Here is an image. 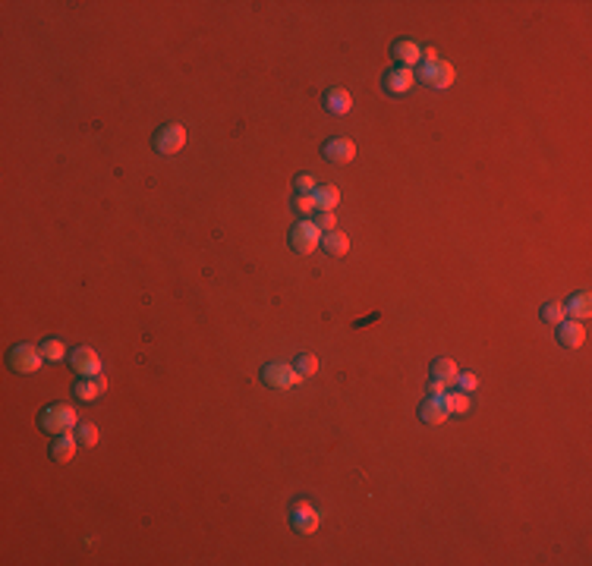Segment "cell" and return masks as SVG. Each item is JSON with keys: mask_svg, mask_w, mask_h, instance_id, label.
Wrapping results in <instances>:
<instances>
[{"mask_svg": "<svg viewBox=\"0 0 592 566\" xmlns=\"http://www.w3.org/2000/svg\"><path fill=\"white\" fill-rule=\"evenodd\" d=\"M38 425L48 434H73V428L79 425V415L69 402H50L41 415H38Z\"/></svg>", "mask_w": 592, "mask_h": 566, "instance_id": "6da1fadb", "label": "cell"}, {"mask_svg": "<svg viewBox=\"0 0 592 566\" xmlns=\"http://www.w3.org/2000/svg\"><path fill=\"white\" fill-rule=\"evenodd\" d=\"M6 362H10V368L16 371V375H31V371L41 368L44 352H41V346L16 343V346L10 349V356H6Z\"/></svg>", "mask_w": 592, "mask_h": 566, "instance_id": "7a4b0ae2", "label": "cell"}, {"mask_svg": "<svg viewBox=\"0 0 592 566\" xmlns=\"http://www.w3.org/2000/svg\"><path fill=\"white\" fill-rule=\"evenodd\" d=\"M318 242H321V230L312 220H302V224H296L290 230V249L299 252V255H312L318 249Z\"/></svg>", "mask_w": 592, "mask_h": 566, "instance_id": "3957f363", "label": "cell"}, {"mask_svg": "<svg viewBox=\"0 0 592 566\" xmlns=\"http://www.w3.org/2000/svg\"><path fill=\"white\" fill-rule=\"evenodd\" d=\"M299 377H302L299 371H296L293 365H287V362H271V365H265V368H262V381L268 384V387H274V390L296 387Z\"/></svg>", "mask_w": 592, "mask_h": 566, "instance_id": "277c9868", "label": "cell"}, {"mask_svg": "<svg viewBox=\"0 0 592 566\" xmlns=\"http://www.w3.org/2000/svg\"><path fill=\"white\" fill-rule=\"evenodd\" d=\"M183 145H186V129H183L180 123H170V126H161L155 136V151L164 157L176 154V151H183Z\"/></svg>", "mask_w": 592, "mask_h": 566, "instance_id": "5b68a950", "label": "cell"}, {"mask_svg": "<svg viewBox=\"0 0 592 566\" xmlns=\"http://www.w3.org/2000/svg\"><path fill=\"white\" fill-rule=\"evenodd\" d=\"M419 82L432 88H451L453 85V66L444 60H432V63H422L419 69Z\"/></svg>", "mask_w": 592, "mask_h": 566, "instance_id": "8992f818", "label": "cell"}, {"mask_svg": "<svg viewBox=\"0 0 592 566\" xmlns=\"http://www.w3.org/2000/svg\"><path fill=\"white\" fill-rule=\"evenodd\" d=\"M69 365H73V371L79 377H98L101 375V358L94 349H88V346H79V349L69 352Z\"/></svg>", "mask_w": 592, "mask_h": 566, "instance_id": "52a82bcc", "label": "cell"}, {"mask_svg": "<svg viewBox=\"0 0 592 566\" xmlns=\"http://www.w3.org/2000/svg\"><path fill=\"white\" fill-rule=\"evenodd\" d=\"M381 85H384V92H388V94H407L409 88L416 85V73L409 66H394V69L384 73Z\"/></svg>", "mask_w": 592, "mask_h": 566, "instance_id": "ba28073f", "label": "cell"}, {"mask_svg": "<svg viewBox=\"0 0 592 566\" xmlns=\"http://www.w3.org/2000/svg\"><path fill=\"white\" fill-rule=\"evenodd\" d=\"M447 415H451V400H447V393L428 396V400L419 406V419L425 421V425H441Z\"/></svg>", "mask_w": 592, "mask_h": 566, "instance_id": "9c48e42d", "label": "cell"}, {"mask_svg": "<svg viewBox=\"0 0 592 566\" xmlns=\"http://www.w3.org/2000/svg\"><path fill=\"white\" fill-rule=\"evenodd\" d=\"M318 522H321L318 509H312L309 503H296L293 513H290V525H293L299 535H312L315 528H318Z\"/></svg>", "mask_w": 592, "mask_h": 566, "instance_id": "30bf717a", "label": "cell"}, {"mask_svg": "<svg viewBox=\"0 0 592 566\" xmlns=\"http://www.w3.org/2000/svg\"><path fill=\"white\" fill-rule=\"evenodd\" d=\"M558 340H561V346H567V349H579V346L586 343V327L579 324V321H561L558 324Z\"/></svg>", "mask_w": 592, "mask_h": 566, "instance_id": "8fae6325", "label": "cell"}, {"mask_svg": "<svg viewBox=\"0 0 592 566\" xmlns=\"http://www.w3.org/2000/svg\"><path fill=\"white\" fill-rule=\"evenodd\" d=\"M321 154H325L331 164H340V167H344V164H350L353 157H356V145H353L350 138H331Z\"/></svg>", "mask_w": 592, "mask_h": 566, "instance_id": "7c38bea8", "label": "cell"}, {"mask_svg": "<svg viewBox=\"0 0 592 566\" xmlns=\"http://www.w3.org/2000/svg\"><path fill=\"white\" fill-rule=\"evenodd\" d=\"M390 54H394L397 66H409V69H413V63H419V60H422L419 44H416V41H407V38H403V41H394Z\"/></svg>", "mask_w": 592, "mask_h": 566, "instance_id": "4fadbf2b", "label": "cell"}, {"mask_svg": "<svg viewBox=\"0 0 592 566\" xmlns=\"http://www.w3.org/2000/svg\"><path fill=\"white\" fill-rule=\"evenodd\" d=\"M107 390V377L98 375V377H82L79 384H76V396H79L82 402H92L94 396H101Z\"/></svg>", "mask_w": 592, "mask_h": 566, "instance_id": "5bb4252c", "label": "cell"}, {"mask_svg": "<svg viewBox=\"0 0 592 566\" xmlns=\"http://www.w3.org/2000/svg\"><path fill=\"white\" fill-rule=\"evenodd\" d=\"M325 107H327L331 113H337V117L350 113V110H353V98H350V92H346V88H331V92L325 94Z\"/></svg>", "mask_w": 592, "mask_h": 566, "instance_id": "9a60e30c", "label": "cell"}, {"mask_svg": "<svg viewBox=\"0 0 592 566\" xmlns=\"http://www.w3.org/2000/svg\"><path fill=\"white\" fill-rule=\"evenodd\" d=\"M76 444H79V437H73V434H57V440L50 444V456L57 463H69L76 456Z\"/></svg>", "mask_w": 592, "mask_h": 566, "instance_id": "2e32d148", "label": "cell"}, {"mask_svg": "<svg viewBox=\"0 0 592 566\" xmlns=\"http://www.w3.org/2000/svg\"><path fill=\"white\" fill-rule=\"evenodd\" d=\"M564 312L570 314L573 321L589 318V314H592V296H589V293H577V296H573V299L564 305Z\"/></svg>", "mask_w": 592, "mask_h": 566, "instance_id": "e0dca14e", "label": "cell"}, {"mask_svg": "<svg viewBox=\"0 0 592 566\" xmlns=\"http://www.w3.org/2000/svg\"><path fill=\"white\" fill-rule=\"evenodd\" d=\"M321 249L331 258H340L350 252V239H346V233H325V236H321Z\"/></svg>", "mask_w": 592, "mask_h": 566, "instance_id": "ac0fdd59", "label": "cell"}, {"mask_svg": "<svg viewBox=\"0 0 592 566\" xmlns=\"http://www.w3.org/2000/svg\"><path fill=\"white\" fill-rule=\"evenodd\" d=\"M460 371H457V362L453 358H435V365H432V377H438V381H447V384H453V377H457Z\"/></svg>", "mask_w": 592, "mask_h": 566, "instance_id": "d6986e66", "label": "cell"}, {"mask_svg": "<svg viewBox=\"0 0 592 566\" xmlns=\"http://www.w3.org/2000/svg\"><path fill=\"white\" fill-rule=\"evenodd\" d=\"M312 195H315V205H318V211H331V208L340 201V192L334 186H318Z\"/></svg>", "mask_w": 592, "mask_h": 566, "instance_id": "ffe728a7", "label": "cell"}, {"mask_svg": "<svg viewBox=\"0 0 592 566\" xmlns=\"http://www.w3.org/2000/svg\"><path fill=\"white\" fill-rule=\"evenodd\" d=\"M41 352H44V358H48V362H63V358H66V346H63L60 340H44Z\"/></svg>", "mask_w": 592, "mask_h": 566, "instance_id": "44dd1931", "label": "cell"}, {"mask_svg": "<svg viewBox=\"0 0 592 566\" xmlns=\"http://www.w3.org/2000/svg\"><path fill=\"white\" fill-rule=\"evenodd\" d=\"M564 318H567V312H564L561 302H548V305H542V321H545V324H561Z\"/></svg>", "mask_w": 592, "mask_h": 566, "instance_id": "7402d4cb", "label": "cell"}, {"mask_svg": "<svg viewBox=\"0 0 592 566\" xmlns=\"http://www.w3.org/2000/svg\"><path fill=\"white\" fill-rule=\"evenodd\" d=\"M76 434H79V444H85V447H94V444H98V428L88 425V421L76 425Z\"/></svg>", "mask_w": 592, "mask_h": 566, "instance_id": "603a6c76", "label": "cell"}, {"mask_svg": "<svg viewBox=\"0 0 592 566\" xmlns=\"http://www.w3.org/2000/svg\"><path fill=\"white\" fill-rule=\"evenodd\" d=\"M447 400H451V412H457V415H463V412H470V393H447Z\"/></svg>", "mask_w": 592, "mask_h": 566, "instance_id": "cb8c5ba5", "label": "cell"}, {"mask_svg": "<svg viewBox=\"0 0 592 566\" xmlns=\"http://www.w3.org/2000/svg\"><path fill=\"white\" fill-rule=\"evenodd\" d=\"M315 189H318V182H315L312 173H299V176H296V195H312Z\"/></svg>", "mask_w": 592, "mask_h": 566, "instance_id": "d4e9b609", "label": "cell"}, {"mask_svg": "<svg viewBox=\"0 0 592 566\" xmlns=\"http://www.w3.org/2000/svg\"><path fill=\"white\" fill-rule=\"evenodd\" d=\"M296 371H299V375H306V377L315 375V371H318V358L309 356V352H306V356H299V358H296Z\"/></svg>", "mask_w": 592, "mask_h": 566, "instance_id": "484cf974", "label": "cell"}, {"mask_svg": "<svg viewBox=\"0 0 592 566\" xmlns=\"http://www.w3.org/2000/svg\"><path fill=\"white\" fill-rule=\"evenodd\" d=\"M293 208H296L299 214H312V211H318V205H315V195H296Z\"/></svg>", "mask_w": 592, "mask_h": 566, "instance_id": "4316f807", "label": "cell"}, {"mask_svg": "<svg viewBox=\"0 0 592 566\" xmlns=\"http://www.w3.org/2000/svg\"><path fill=\"white\" fill-rule=\"evenodd\" d=\"M453 381L460 384V390H463V393H472V390L479 387V377L472 375V371H470V375H457V377H453Z\"/></svg>", "mask_w": 592, "mask_h": 566, "instance_id": "83f0119b", "label": "cell"}, {"mask_svg": "<svg viewBox=\"0 0 592 566\" xmlns=\"http://www.w3.org/2000/svg\"><path fill=\"white\" fill-rule=\"evenodd\" d=\"M315 224H318V230H334V214L331 211H321Z\"/></svg>", "mask_w": 592, "mask_h": 566, "instance_id": "f1b7e54d", "label": "cell"}, {"mask_svg": "<svg viewBox=\"0 0 592 566\" xmlns=\"http://www.w3.org/2000/svg\"><path fill=\"white\" fill-rule=\"evenodd\" d=\"M441 393H447V381L432 377V384H428V396H441Z\"/></svg>", "mask_w": 592, "mask_h": 566, "instance_id": "f546056e", "label": "cell"}, {"mask_svg": "<svg viewBox=\"0 0 592 566\" xmlns=\"http://www.w3.org/2000/svg\"><path fill=\"white\" fill-rule=\"evenodd\" d=\"M432 60H438V54H435V48H425V63H432Z\"/></svg>", "mask_w": 592, "mask_h": 566, "instance_id": "4dcf8cb0", "label": "cell"}]
</instances>
